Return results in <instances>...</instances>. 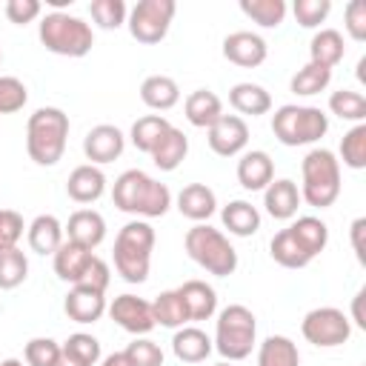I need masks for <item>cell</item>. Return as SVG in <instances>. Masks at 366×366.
Segmentation results:
<instances>
[{"label":"cell","instance_id":"6da1fadb","mask_svg":"<svg viewBox=\"0 0 366 366\" xmlns=\"http://www.w3.org/2000/svg\"><path fill=\"white\" fill-rule=\"evenodd\" d=\"M112 200L126 214L163 217L172 206V192H169L166 183L154 180L143 169H126L112 186Z\"/></svg>","mask_w":366,"mask_h":366},{"label":"cell","instance_id":"7a4b0ae2","mask_svg":"<svg viewBox=\"0 0 366 366\" xmlns=\"http://www.w3.org/2000/svg\"><path fill=\"white\" fill-rule=\"evenodd\" d=\"M69 140V114L57 106H43L29 114L26 123V152L37 166H54Z\"/></svg>","mask_w":366,"mask_h":366},{"label":"cell","instance_id":"3957f363","mask_svg":"<svg viewBox=\"0 0 366 366\" xmlns=\"http://www.w3.org/2000/svg\"><path fill=\"white\" fill-rule=\"evenodd\" d=\"M154 229L146 220H129L114 237V269L126 283H143L152 269Z\"/></svg>","mask_w":366,"mask_h":366},{"label":"cell","instance_id":"277c9868","mask_svg":"<svg viewBox=\"0 0 366 366\" xmlns=\"http://www.w3.org/2000/svg\"><path fill=\"white\" fill-rule=\"evenodd\" d=\"M183 246H186V254L200 269H206L214 277H229L237 269V252H234V246L229 243V237L220 229H214L209 223H194L186 232Z\"/></svg>","mask_w":366,"mask_h":366},{"label":"cell","instance_id":"5b68a950","mask_svg":"<svg viewBox=\"0 0 366 366\" xmlns=\"http://www.w3.org/2000/svg\"><path fill=\"white\" fill-rule=\"evenodd\" d=\"M40 43L60 57H86L94 46V31L86 20L69 11H49L37 26Z\"/></svg>","mask_w":366,"mask_h":366},{"label":"cell","instance_id":"8992f818","mask_svg":"<svg viewBox=\"0 0 366 366\" xmlns=\"http://www.w3.org/2000/svg\"><path fill=\"white\" fill-rule=\"evenodd\" d=\"M300 200L315 209H326L340 194V160L329 149H312L300 163Z\"/></svg>","mask_w":366,"mask_h":366},{"label":"cell","instance_id":"52a82bcc","mask_svg":"<svg viewBox=\"0 0 366 366\" xmlns=\"http://www.w3.org/2000/svg\"><path fill=\"white\" fill-rule=\"evenodd\" d=\"M212 343L220 352V357L229 360V363L249 357L254 343H257V320H254L252 309H246L240 303H232V306L220 309Z\"/></svg>","mask_w":366,"mask_h":366},{"label":"cell","instance_id":"ba28073f","mask_svg":"<svg viewBox=\"0 0 366 366\" xmlns=\"http://www.w3.org/2000/svg\"><path fill=\"white\" fill-rule=\"evenodd\" d=\"M272 132L283 146H309L329 132V114L317 106L286 103L272 114Z\"/></svg>","mask_w":366,"mask_h":366},{"label":"cell","instance_id":"9c48e42d","mask_svg":"<svg viewBox=\"0 0 366 366\" xmlns=\"http://www.w3.org/2000/svg\"><path fill=\"white\" fill-rule=\"evenodd\" d=\"M300 332H303V337L312 346H317V349H335V346H343L352 337V320H349V315L343 309L317 306V309H312V312L303 315Z\"/></svg>","mask_w":366,"mask_h":366},{"label":"cell","instance_id":"30bf717a","mask_svg":"<svg viewBox=\"0 0 366 366\" xmlns=\"http://www.w3.org/2000/svg\"><path fill=\"white\" fill-rule=\"evenodd\" d=\"M177 3L174 0H140L129 11V31L137 43L154 46L169 34V26L174 20Z\"/></svg>","mask_w":366,"mask_h":366},{"label":"cell","instance_id":"8fae6325","mask_svg":"<svg viewBox=\"0 0 366 366\" xmlns=\"http://www.w3.org/2000/svg\"><path fill=\"white\" fill-rule=\"evenodd\" d=\"M109 317L126 329L129 335L134 337H143L154 329V317H152V303L137 297V295H117L112 303H109Z\"/></svg>","mask_w":366,"mask_h":366},{"label":"cell","instance_id":"7c38bea8","mask_svg":"<svg viewBox=\"0 0 366 366\" xmlns=\"http://www.w3.org/2000/svg\"><path fill=\"white\" fill-rule=\"evenodd\" d=\"M206 132H209V137H206L209 149L214 154H220V157H234L249 143V126L237 114H220Z\"/></svg>","mask_w":366,"mask_h":366},{"label":"cell","instance_id":"4fadbf2b","mask_svg":"<svg viewBox=\"0 0 366 366\" xmlns=\"http://www.w3.org/2000/svg\"><path fill=\"white\" fill-rule=\"evenodd\" d=\"M126 149V137L117 126L112 123H100V126H92L83 137V154L92 166H106L112 160H117Z\"/></svg>","mask_w":366,"mask_h":366},{"label":"cell","instance_id":"5bb4252c","mask_svg":"<svg viewBox=\"0 0 366 366\" xmlns=\"http://www.w3.org/2000/svg\"><path fill=\"white\" fill-rule=\"evenodd\" d=\"M269 46L254 31H232L223 37V57L240 69H254L266 60Z\"/></svg>","mask_w":366,"mask_h":366},{"label":"cell","instance_id":"9a60e30c","mask_svg":"<svg viewBox=\"0 0 366 366\" xmlns=\"http://www.w3.org/2000/svg\"><path fill=\"white\" fill-rule=\"evenodd\" d=\"M274 180V160L263 149L243 152L237 160V183L246 192H263Z\"/></svg>","mask_w":366,"mask_h":366},{"label":"cell","instance_id":"2e32d148","mask_svg":"<svg viewBox=\"0 0 366 366\" xmlns=\"http://www.w3.org/2000/svg\"><path fill=\"white\" fill-rule=\"evenodd\" d=\"M63 234H66V240H71L77 246L97 249L106 240V220L94 209H77L69 217V223L63 226Z\"/></svg>","mask_w":366,"mask_h":366},{"label":"cell","instance_id":"e0dca14e","mask_svg":"<svg viewBox=\"0 0 366 366\" xmlns=\"http://www.w3.org/2000/svg\"><path fill=\"white\" fill-rule=\"evenodd\" d=\"M106 309H109L106 295L94 292V289H86V286H71L66 300H63V312L74 323H97Z\"/></svg>","mask_w":366,"mask_h":366},{"label":"cell","instance_id":"ac0fdd59","mask_svg":"<svg viewBox=\"0 0 366 366\" xmlns=\"http://www.w3.org/2000/svg\"><path fill=\"white\" fill-rule=\"evenodd\" d=\"M263 206L274 220H292L300 206V189L295 180L280 177L263 189Z\"/></svg>","mask_w":366,"mask_h":366},{"label":"cell","instance_id":"d6986e66","mask_svg":"<svg viewBox=\"0 0 366 366\" xmlns=\"http://www.w3.org/2000/svg\"><path fill=\"white\" fill-rule=\"evenodd\" d=\"M66 192L74 203H94L100 200V194L106 192V174L100 166H92V163H83L77 169H71L69 174V183H66Z\"/></svg>","mask_w":366,"mask_h":366},{"label":"cell","instance_id":"ffe728a7","mask_svg":"<svg viewBox=\"0 0 366 366\" xmlns=\"http://www.w3.org/2000/svg\"><path fill=\"white\" fill-rule=\"evenodd\" d=\"M212 349H214V343H212V337L203 329H197V326L174 329L172 352H174L177 360H183V363H203L212 355Z\"/></svg>","mask_w":366,"mask_h":366},{"label":"cell","instance_id":"44dd1931","mask_svg":"<svg viewBox=\"0 0 366 366\" xmlns=\"http://www.w3.org/2000/svg\"><path fill=\"white\" fill-rule=\"evenodd\" d=\"M214 209H217V197L206 183H189L177 194V212L194 223L209 220L214 214Z\"/></svg>","mask_w":366,"mask_h":366},{"label":"cell","instance_id":"7402d4cb","mask_svg":"<svg viewBox=\"0 0 366 366\" xmlns=\"http://www.w3.org/2000/svg\"><path fill=\"white\" fill-rule=\"evenodd\" d=\"M51 257H54V274H57L60 280H66V283L74 286V283H80V277H83L86 266L92 263L94 252L86 249V246H77V243H71V240H63L60 249H57Z\"/></svg>","mask_w":366,"mask_h":366},{"label":"cell","instance_id":"603a6c76","mask_svg":"<svg viewBox=\"0 0 366 366\" xmlns=\"http://www.w3.org/2000/svg\"><path fill=\"white\" fill-rule=\"evenodd\" d=\"M183 303H186V315L189 320H209L217 312V292L206 283V280H186L183 286H177Z\"/></svg>","mask_w":366,"mask_h":366},{"label":"cell","instance_id":"cb8c5ba5","mask_svg":"<svg viewBox=\"0 0 366 366\" xmlns=\"http://www.w3.org/2000/svg\"><path fill=\"white\" fill-rule=\"evenodd\" d=\"M186 154H189V137H186L180 129L169 126L166 134H163V137L157 140V146L152 149V163H154L160 172H174V169L186 160Z\"/></svg>","mask_w":366,"mask_h":366},{"label":"cell","instance_id":"d4e9b609","mask_svg":"<svg viewBox=\"0 0 366 366\" xmlns=\"http://www.w3.org/2000/svg\"><path fill=\"white\" fill-rule=\"evenodd\" d=\"M29 246L37 254H54L63 243V223L54 214H37L26 229Z\"/></svg>","mask_w":366,"mask_h":366},{"label":"cell","instance_id":"484cf974","mask_svg":"<svg viewBox=\"0 0 366 366\" xmlns=\"http://www.w3.org/2000/svg\"><path fill=\"white\" fill-rule=\"evenodd\" d=\"M346 54L343 34L337 29H320L309 40V63H317L323 69H335Z\"/></svg>","mask_w":366,"mask_h":366},{"label":"cell","instance_id":"4316f807","mask_svg":"<svg viewBox=\"0 0 366 366\" xmlns=\"http://www.w3.org/2000/svg\"><path fill=\"white\" fill-rule=\"evenodd\" d=\"M183 112H186V120L197 129H209L220 114H223V103L220 97L212 92V89H194L186 103H183Z\"/></svg>","mask_w":366,"mask_h":366},{"label":"cell","instance_id":"83f0119b","mask_svg":"<svg viewBox=\"0 0 366 366\" xmlns=\"http://www.w3.org/2000/svg\"><path fill=\"white\" fill-rule=\"evenodd\" d=\"M140 100L154 112H169L180 100V86L166 74H152L140 83Z\"/></svg>","mask_w":366,"mask_h":366},{"label":"cell","instance_id":"f1b7e54d","mask_svg":"<svg viewBox=\"0 0 366 366\" xmlns=\"http://www.w3.org/2000/svg\"><path fill=\"white\" fill-rule=\"evenodd\" d=\"M269 254H272V260L280 263L283 269H303V266L312 263L309 252L300 246V240L295 237V232H292L289 226L280 229V232L272 237V243H269Z\"/></svg>","mask_w":366,"mask_h":366},{"label":"cell","instance_id":"f546056e","mask_svg":"<svg viewBox=\"0 0 366 366\" xmlns=\"http://www.w3.org/2000/svg\"><path fill=\"white\" fill-rule=\"evenodd\" d=\"M229 103L240 114L260 117V114H266L272 109V94L257 83H234L229 89Z\"/></svg>","mask_w":366,"mask_h":366},{"label":"cell","instance_id":"4dcf8cb0","mask_svg":"<svg viewBox=\"0 0 366 366\" xmlns=\"http://www.w3.org/2000/svg\"><path fill=\"white\" fill-rule=\"evenodd\" d=\"M220 220L229 229V234H234V237H252L260 229V212L249 200L226 203L223 212H220Z\"/></svg>","mask_w":366,"mask_h":366},{"label":"cell","instance_id":"1f68e13d","mask_svg":"<svg viewBox=\"0 0 366 366\" xmlns=\"http://www.w3.org/2000/svg\"><path fill=\"white\" fill-rule=\"evenodd\" d=\"M257 366H300V352L292 337L269 335L257 346Z\"/></svg>","mask_w":366,"mask_h":366},{"label":"cell","instance_id":"d6a6232c","mask_svg":"<svg viewBox=\"0 0 366 366\" xmlns=\"http://www.w3.org/2000/svg\"><path fill=\"white\" fill-rule=\"evenodd\" d=\"M152 317H154V326H166V329H180L189 323V315H186V303L180 297L177 289H169V292H160L154 300H152Z\"/></svg>","mask_w":366,"mask_h":366},{"label":"cell","instance_id":"836d02e7","mask_svg":"<svg viewBox=\"0 0 366 366\" xmlns=\"http://www.w3.org/2000/svg\"><path fill=\"white\" fill-rule=\"evenodd\" d=\"M289 229L295 232V237L300 240V246L309 252L312 260H315V257L326 249V243H329V226H326L320 217H315V214H303V217H297Z\"/></svg>","mask_w":366,"mask_h":366},{"label":"cell","instance_id":"e575fe53","mask_svg":"<svg viewBox=\"0 0 366 366\" xmlns=\"http://www.w3.org/2000/svg\"><path fill=\"white\" fill-rule=\"evenodd\" d=\"M169 126H172V123H169L163 114H143V117H137V120L132 123V132H129L132 146L140 149V152H146V154H152V149L157 146V140L166 134Z\"/></svg>","mask_w":366,"mask_h":366},{"label":"cell","instance_id":"d590c367","mask_svg":"<svg viewBox=\"0 0 366 366\" xmlns=\"http://www.w3.org/2000/svg\"><path fill=\"white\" fill-rule=\"evenodd\" d=\"M329 83H332V69H323L317 63H306L292 74L289 89L300 97H312V94H320Z\"/></svg>","mask_w":366,"mask_h":366},{"label":"cell","instance_id":"8d00e7d4","mask_svg":"<svg viewBox=\"0 0 366 366\" xmlns=\"http://www.w3.org/2000/svg\"><path fill=\"white\" fill-rule=\"evenodd\" d=\"M329 112L337 114L340 120L363 123L366 120V97L352 89H337L329 94Z\"/></svg>","mask_w":366,"mask_h":366},{"label":"cell","instance_id":"74e56055","mask_svg":"<svg viewBox=\"0 0 366 366\" xmlns=\"http://www.w3.org/2000/svg\"><path fill=\"white\" fill-rule=\"evenodd\" d=\"M240 11L263 29H277L286 17L283 0H240Z\"/></svg>","mask_w":366,"mask_h":366},{"label":"cell","instance_id":"f35d334b","mask_svg":"<svg viewBox=\"0 0 366 366\" xmlns=\"http://www.w3.org/2000/svg\"><path fill=\"white\" fill-rule=\"evenodd\" d=\"M29 277V257L26 252L14 249H0V289H17Z\"/></svg>","mask_w":366,"mask_h":366},{"label":"cell","instance_id":"ab89813d","mask_svg":"<svg viewBox=\"0 0 366 366\" xmlns=\"http://www.w3.org/2000/svg\"><path fill=\"white\" fill-rule=\"evenodd\" d=\"M340 160L349 169H366V123H355L340 140Z\"/></svg>","mask_w":366,"mask_h":366},{"label":"cell","instance_id":"60d3db41","mask_svg":"<svg viewBox=\"0 0 366 366\" xmlns=\"http://www.w3.org/2000/svg\"><path fill=\"white\" fill-rule=\"evenodd\" d=\"M66 355H71L77 363L83 366H94L100 360V340L94 335H86V332H74L69 335V340L60 346Z\"/></svg>","mask_w":366,"mask_h":366},{"label":"cell","instance_id":"b9f144b4","mask_svg":"<svg viewBox=\"0 0 366 366\" xmlns=\"http://www.w3.org/2000/svg\"><path fill=\"white\" fill-rule=\"evenodd\" d=\"M89 11H92V20H94L100 29H109V31H112V29H120V26L126 23V17H129L123 0H92Z\"/></svg>","mask_w":366,"mask_h":366},{"label":"cell","instance_id":"7bdbcfd3","mask_svg":"<svg viewBox=\"0 0 366 366\" xmlns=\"http://www.w3.org/2000/svg\"><path fill=\"white\" fill-rule=\"evenodd\" d=\"M60 357V343L51 337H31L23 349L26 366H54Z\"/></svg>","mask_w":366,"mask_h":366},{"label":"cell","instance_id":"ee69618b","mask_svg":"<svg viewBox=\"0 0 366 366\" xmlns=\"http://www.w3.org/2000/svg\"><path fill=\"white\" fill-rule=\"evenodd\" d=\"M123 355L132 366H163V349L149 337H134L123 349Z\"/></svg>","mask_w":366,"mask_h":366},{"label":"cell","instance_id":"f6af8a7d","mask_svg":"<svg viewBox=\"0 0 366 366\" xmlns=\"http://www.w3.org/2000/svg\"><path fill=\"white\" fill-rule=\"evenodd\" d=\"M29 100V89L23 80L17 77H0V114H14L26 106Z\"/></svg>","mask_w":366,"mask_h":366},{"label":"cell","instance_id":"bcb514c9","mask_svg":"<svg viewBox=\"0 0 366 366\" xmlns=\"http://www.w3.org/2000/svg\"><path fill=\"white\" fill-rule=\"evenodd\" d=\"M292 11L303 29H317L332 11V0H295Z\"/></svg>","mask_w":366,"mask_h":366},{"label":"cell","instance_id":"7dc6e473","mask_svg":"<svg viewBox=\"0 0 366 366\" xmlns=\"http://www.w3.org/2000/svg\"><path fill=\"white\" fill-rule=\"evenodd\" d=\"M23 214L14 209H0V249H14L23 237Z\"/></svg>","mask_w":366,"mask_h":366},{"label":"cell","instance_id":"c3c4849f","mask_svg":"<svg viewBox=\"0 0 366 366\" xmlns=\"http://www.w3.org/2000/svg\"><path fill=\"white\" fill-rule=\"evenodd\" d=\"M109 280H112V269H109V263L103 260V257H92V263L86 266V272H83V277H80V283H74V286H86V289H94V292H103L106 295V289H109Z\"/></svg>","mask_w":366,"mask_h":366},{"label":"cell","instance_id":"681fc988","mask_svg":"<svg viewBox=\"0 0 366 366\" xmlns=\"http://www.w3.org/2000/svg\"><path fill=\"white\" fill-rule=\"evenodd\" d=\"M40 9L43 6L37 0H9L6 3V17L14 26H26V23H31V20L40 17Z\"/></svg>","mask_w":366,"mask_h":366},{"label":"cell","instance_id":"f907efd6","mask_svg":"<svg viewBox=\"0 0 366 366\" xmlns=\"http://www.w3.org/2000/svg\"><path fill=\"white\" fill-rule=\"evenodd\" d=\"M346 31H349V37L352 40H366V3L363 0H352L349 6H346Z\"/></svg>","mask_w":366,"mask_h":366},{"label":"cell","instance_id":"816d5d0a","mask_svg":"<svg viewBox=\"0 0 366 366\" xmlns=\"http://www.w3.org/2000/svg\"><path fill=\"white\" fill-rule=\"evenodd\" d=\"M363 232H366V217H357V220L352 223L349 234H352V249H355V254H357L360 263L366 260V254H363Z\"/></svg>","mask_w":366,"mask_h":366},{"label":"cell","instance_id":"f5cc1de1","mask_svg":"<svg viewBox=\"0 0 366 366\" xmlns=\"http://www.w3.org/2000/svg\"><path fill=\"white\" fill-rule=\"evenodd\" d=\"M363 297H366V289H360V292L352 297V320H355L360 329H366V320H363Z\"/></svg>","mask_w":366,"mask_h":366},{"label":"cell","instance_id":"db71d44e","mask_svg":"<svg viewBox=\"0 0 366 366\" xmlns=\"http://www.w3.org/2000/svg\"><path fill=\"white\" fill-rule=\"evenodd\" d=\"M100 366H132L129 360H126V355L123 352H112V355H106L103 357V363Z\"/></svg>","mask_w":366,"mask_h":366},{"label":"cell","instance_id":"11a10c76","mask_svg":"<svg viewBox=\"0 0 366 366\" xmlns=\"http://www.w3.org/2000/svg\"><path fill=\"white\" fill-rule=\"evenodd\" d=\"M54 366H83V363H77L71 355H66V352L60 349V357H57V363H54Z\"/></svg>","mask_w":366,"mask_h":366},{"label":"cell","instance_id":"9f6ffc18","mask_svg":"<svg viewBox=\"0 0 366 366\" xmlns=\"http://www.w3.org/2000/svg\"><path fill=\"white\" fill-rule=\"evenodd\" d=\"M0 366H26V363H23V360H17V357H6Z\"/></svg>","mask_w":366,"mask_h":366},{"label":"cell","instance_id":"6f0895ef","mask_svg":"<svg viewBox=\"0 0 366 366\" xmlns=\"http://www.w3.org/2000/svg\"><path fill=\"white\" fill-rule=\"evenodd\" d=\"M214 366H229V360H223V363H214Z\"/></svg>","mask_w":366,"mask_h":366},{"label":"cell","instance_id":"680465c9","mask_svg":"<svg viewBox=\"0 0 366 366\" xmlns=\"http://www.w3.org/2000/svg\"><path fill=\"white\" fill-rule=\"evenodd\" d=\"M0 63H3V51H0Z\"/></svg>","mask_w":366,"mask_h":366}]
</instances>
